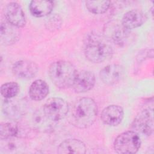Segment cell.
I'll use <instances>...</instances> for the list:
<instances>
[{
  "label": "cell",
  "mask_w": 154,
  "mask_h": 154,
  "mask_svg": "<svg viewBox=\"0 0 154 154\" xmlns=\"http://www.w3.org/2000/svg\"><path fill=\"white\" fill-rule=\"evenodd\" d=\"M98 108L96 102L90 97H82L75 103L70 114V122L76 127L85 129L96 120Z\"/></svg>",
  "instance_id": "obj_1"
},
{
  "label": "cell",
  "mask_w": 154,
  "mask_h": 154,
  "mask_svg": "<svg viewBox=\"0 0 154 154\" xmlns=\"http://www.w3.org/2000/svg\"><path fill=\"white\" fill-rule=\"evenodd\" d=\"M76 72L74 65L65 60H58L52 63L48 70L51 80L60 88L72 87Z\"/></svg>",
  "instance_id": "obj_2"
},
{
  "label": "cell",
  "mask_w": 154,
  "mask_h": 154,
  "mask_svg": "<svg viewBox=\"0 0 154 154\" xmlns=\"http://www.w3.org/2000/svg\"><path fill=\"white\" fill-rule=\"evenodd\" d=\"M84 54L86 58L93 63H100L111 58L112 47L104 42L98 35H90L86 39Z\"/></svg>",
  "instance_id": "obj_3"
},
{
  "label": "cell",
  "mask_w": 154,
  "mask_h": 154,
  "mask_svg": "<svg viewBox=\"0 0 154 154\" xmlns=\"http://www.w3.org/2000/svg\"><path fill=\"white\" fill-rule=\"evenodd\" d=\"M141 144L140 135L134 131H128L121 133L116 138L113 147L118 153L132 154L138 151Z\"/></svg>",
  "instance_id": "obj_4"
},
{
  "label": "cell",
  "mask_w": 154,
  "mask_h": 154,
  "mask_svg": "<svg viewBox=\"0 0 154 154\" xmlns=\"http://www.w3.org/2000/svg\"><path fill=\"white\" fill-rule=\"evenodd\" d=\"M42 109L49 119L57 123L67 116L69 111V106L62 98L51 97L46 101Z\"/></svg>",
  "instance_id": "obj_5"
},
{
  "label": "cell",
  "mask_w": 154,
  "mask_h": 154,
  "mask_svg": "<svg viewBox=\"0 0 154 154\" xmlns=\"http://www.w3.org/2000/svg\"><path fill=\"white\" fill-rule=\"evenodd\" d=\"M153 109L146 108L141 111L135 118L132 123L134 131L139 135L150 136L153 131Z\"/></svg>",
  "instance_id": "obj_6"
},
{
  "label": "cell",
  "mask_w": 154,
  "mask_h": 154,
  "mask_svg": "<svg viewBox=\"0 0 154 154\" xmlns=\"http://www.w3.org/2000/svg\"><path fill=\"white\" fill-rule=\"evenodd\" d=\"M105 37L119 45H125L130 37V31L125 28L121 23L110 21L104 27Z\"/></svg>",
  "instance_id": "obj_7"
},
{
  "label": "cell",
  "mask_w": 154,
  "mask_h": 154,
  "mask_svg": "<svg viewBox=\"0 0 154 154\" xmlns=\"http://www.w3.org/2000/svg\"><path fill=\"white\" fill-rule=\"evenodd\" d=\"M125 75V68L117 64H111L104 67L99 73L101 81L106 85H112L120 82Z\"/></svg>",
  "instance_id": "obj_8"
},
{
  "label": "cell",
  "mask_w": 154,
  "mask_h": 154,
  "mask_svg": "<svg viewBox=\"0 0 154 154\" xmlns=\"http://www.w3.org/2000/svg\"><path fill=\"white\" fill-rule=\"evenodd\" d=\"M4 16L7 22L19 28L23 27L26 24L25 13L21 6L17 2H11L6 5Z\"/></svg>",
  "instance_id": "obj_9"
},
{
  "label": "cell",
  "mask_w": 154,
  "mask_h": 154,
  "mask_svg": "<svg viewBox=\"0 0 154 154\" xmlns=\"http://www.w3.org/2000/svg\"><path fill=\"white\" fill-rule=\"evenodd\" d=\"M95 82L94 73L91 71L83 70L76 72L72 87L76 93H85L93 88Z\"/></svg>",
  "instance_id": "obj_10"
},
{
  "label": "cell",
  "mask_w": 154,
  "mask_h": 154,
  "mask_svg": "<svg viewBox=\"0 0 154 154\" xmlns=\"http://www.w3.org/2000/svg\"><path fill=\"white\" fill-rule=\"evenodd\" d=\"M38 66L33 61L22 60L16 61L12 67L13 74L18 78L30 79L36 76L38 73Z\"/></svg>",
  "instance_id": "obj_11"
},
{
  "label": "cell",
  "mask_w": 154,
  "mask_h": 154,
  "mask_svg": "<svg viewBox=\"0 0 154 154\" xmlns=\"http://www.w3.org/2000/svg\"><path fill=\"white\" fill-rule=\"evenodd\" d=\"M124 117L123 109L117 105H110L102 111L100 119L102 122L109 126H118Z\"/></svg>",
  "instance_id": "obj_12"
},
{
  "label": "cell",
  "mask_w": 154,
  "mask_h": 154,
  "mask_svg": "<svg viewBox=\"0 0 154 154\" xmlns=\"http://www.w3.org/2000/svg\"><path fill=\"white\" fill-rule=\"evenodd\" d=\"M24 103L19 100L5 99L2 104V112L9 119L16 121L24 114Z\"/></svg>",
  "instance_id": "obj_13"
},
{
  "label": "cell",
  "mask_w": 154,
  "mask_h": 154,
  "mask_svg": "<svg viewBox=\"0 0 154 154\" xmlns=\"http://www.w3.org/2000/svg\"><path fill=\"white\" fill-rule=\"evenodd\" d=\"M146 19V15L143 11L139 10H132L123 15L121 23L125 28L130 31L141 26Z\"/></svg>",
  "instance_id": "obj_14"
},
{
  "label": "cell",
  "mask_w": 154,
  "mask_h": 154,
  "mask_svg": "<svg viewBox=\"0 0 154 154\" xmlns=\"http://www.w3.org/2000/svg\"><path fill=\"white\" fill-rule=\"evenodd\" d=\"M19 28L16 27L6 20L1 22L0 28L1 42L4 45H11L15 43L20 37Z\"/></svg>",
  "instance_id": "obj_15"
},
{
  "label": "cell",
  "mask_w": 154,
  "mask_h": 154,
  "mask_svg": "<svg viewBox=\"0 0 154 154\" xmlns=\"http://www.w3.org/2000/svg\"><path fill=\"white\" fill-rule=\"evenodd\" d=\"M86 149V146L82 141L73 138L61 142L57 147V153L60 154H84L85 153Z\"/></svg>",
  "instance_id": "obj_16"
},
{
  "label": "cell",
  "mask_w": 154,
  "mask_h": 154,
  "mask_svg": "<svg viewBox=\"0 0 154 154\" xmlns=\"http://www.w3.org/2000/svg\"><path fill=\"white\" fill-rule=\"evenodd\" d=\"M25 149V143L21 137L1 140L0 151L2 153H17Z\"/></svg>",
  "instance_id": "obj_17"
},
{
  "label": "cell",
  "mask_w": 154,
  "mask_h": 154,
  "mask_svg": "<svg viewBox=\"0 0 154 154\" xmlns=\"http://www.w3.org/2000/svg\"><path fill=\"white\" fill-rule=\"evenodd\" d=\"M54 5V2L52 1H32L29 5V9L31 14L34 17H42L51 13Z\"/></svg>",
  "instance_id": "obj_18"
},
{
  "label": "cell",
  "mask_w": 154,
  "mask_h": 154,
  "mask_svg": "<svg viewBox=\"0 0 154 154\" xmlns=\"http://www.w3.org/2000/svg\"><path fill=\"white\" fill-rule=\"evenodd\" d=\"M49 91V86L46 82L42 79H37L29 87V96L32 100L40 101L48 96Z\"/></svg>",
  "instance_id": "obj_19"
},
{
  "label": "cell",
  "mask_w": 154,
  "mask_h": 154,
  "mask_svg": "<svg viewBox=\"0 0 154 154\" xmlns=\"http://www.w3.org/2000/svg\"><path fill=\"white\" fill-rule=\"evenodd\" d=\"M33 126L40 131H48L51 130L56 123L49 119L43 112V109L35 111L32 117Z\"/></svg>",
  "instance_id": "obj_20"
},
{
  "label": "cell",
  "mask_w": 154,
  "mask_h": 154,
  "mask_svg": "<svg viewBox=\"0 0 154 154\" xmlns=\"http://www.w3.org/2000/svg\"><path fill=\"white\" fill-rule=\"evenodd\" d=\"M20 128L16 121L2 122L0 125V139L4 140L14 137H20Z\"/></svg>",
  "instance_id": "obj_21"
},
{
  "label": "cell",
  "mask_w": 154,
  "mask_h": 154,
  "mask_svg": "<svg viewBox=\"0 0 154 154\" xmlns=\"http://www.w3.org/2000/svg\"><path fill=\"white\" fill-rule=\"evenodd\" d=\"M111 2L109 1H87L85 7L91 13L102 14L106 13L109 8Z\"/></svg>",
  "instance_id": "obj_22"
},
{
  "label": "cell",
  "mask_w": 154,
  "mask_h": 154,
  "mask_svg": "<svg viewBox=\"0 0 154 154\" xmlns=\"http://www.w3.org/2000/svg\"><path fill=\"white\" fill-rule=\"evenodd\" d=\"M20 90L19 85L14 82L3 84L1 87V94L5 99H12L16 96Z\"/></svg>",
  "instance_id": "obj_23"
},
{
  "label": "cell",
  "mask_w": 154,
  "mask_h": 154,
  "mask_svg": "<svg viewBox=\"0 0 154 154\" xmlns=\"http://www.w3.org/2000/svg\"><path fill=\"white\" fill-rule=\"evenodd\" d=\"M62 20L60 16L57 14L50 16L46 20V28L50 31H55L59 29L61 26Z\"/></svg>",
  "instance_id": "obj_24"
}]
</instances>
